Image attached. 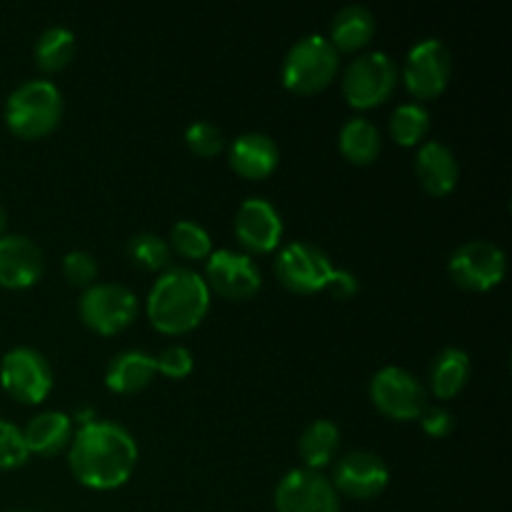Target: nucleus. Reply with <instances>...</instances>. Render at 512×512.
<instances>
[{"instance_id":"22","label":"nucleus","mask_w":512,"mask_h":512,"mask_svg":"<svg viewBox=\"0 0 512 512\" xmlns=\"http://www.w3.org/2000/svg\"><path fill=\"white\" fill-rule=\"evenodd\" d=\"M470 355L463 348H445L430 365V393L438 400H453L470 380Z\"/></svg>"},{"instance_id":"2","label":"nucleus","mask_w":512,"mask_h":512,"mask_svg":"<svg viewBox=\"0 0 512 512\" xmlns=\"http://www.w3.org/2000/svg\"><path fill=\"white\" fill-rule=\"evenodd\" d=\"M213 293L203 275L190 268H168L158 275L145 300L150 325L163 335H188L208 318Z\"/></svg>"},{"instance_id":"18","label":"nucleus","mask_w":512,"mask_h":512,"mask_svg":"<svg viewBox=\"0 0 512 512\" xmlns=\"http://www.w3.org/2000/svg\"><path fill=\"white\" fill-rule=\"evenodd\" d=\"M415 175L425 193L433 198H445L453 193L460 180V163L453 148L443 140H425L415 155Z\"/></svg>"},{"instance_id":"26","label":"nucleus","mask_w":512,"mask_h":512,"mask_svg":"<svg viewBox=\"0 0 512 512\" xmlns=\"http://www.w3.org/2000/svg\"><path fill=\"white\" fill-rule=\"evenodd\" d=\"M430 133V110L423 103H403L390 115V135L400 148L423 145Z\"/></svg>"},{"instance_id":"35","label":"nucleus","mask_w":512,"mask_h":512,"mask_svg":"<svg viewBox=\"0 0 512 512\" xmlns=\"http://www.w3.org/2000/svg\"><path fill=\"white\" fill-rule=\"evenodd\" d=\"M5 230H8V210H5L3 203H0V238L5 235Z\"/></svg>"},{"instance_id":"29","label":"nucleus","mask_w":512,"mask_h":512,"mask_svg":"<svg viewBox=\"0 0 512 512\" xmlns=\"http://www.w3.org/2000/svg\"><path fill=\"white\" fill-rule=\"evenodd\" d=\"M185 145L198 158H213L225 148V135L215 123L198 120V123L185 128Z\"/></svg>"},{"instance_id":"36","label":"nucleus","mask_w":512,"mask_h":512,"mask_svg":"<svg viewBox=\"0 0 512 512\" xmlns=\"http://www.w3.org/2000/svg\"><path fill=\"white\" fill-rule=\"evenodd\" d=\"M15 512H25V510H15Z\"/></svg>"},{"instance_id":"11","label":"nucleus","mask_w":512,"mask_h":512,"mask_svg":"<svg viewBox=\"0 0 512 512\" xmlns=\"http://www.w3.org/2000/svg\"><path fill=\"white\" fill-rule=\"evenodd\" d=\"M335 265L323 248L305 240H293L275 258V278L295 295L323 293Z\"/></svg>"},{"instance_id":"15","label":"nucleus","mask_w":512,"mask_h":512,"mask_svg":"<svg viewBox=\"0 0 512 512\" xmlns=\"http://www.w3.org/2000/svg\"><path fill=\"white\" fill-rule=\"evenodd\" d=\"M333 488L338 495L353 500H375L385 493L390 483V470L385 460L373 450H350L335 463Z\"/></svg>"},{"instance_id":"12","label":"nucleus","mask_w":512,"mask_h":512,"mask_svg":"<svg viewBox=\"0 0 512 512\" xmlns=\"http://www.w3.org/2000/svg\"><path fill=\"white\" fill-rule=\"evenodd\" d=\"M205 285L225 300H250L263 288V273L248 253L220 248L205 260Z\"/></svg>"},{"instance_id":"17","label":"nucleus","mask_w":512,"mask_h":512,"mask_svg":"<svg viewBox=\"0 0 512 512\" xmlns=\"http://www.w3.org/2000/svg\"><path fill=\"white\" fill-rule=\"evenodd\" d=\"M228 163L235 175L245 180H265L278 170L280 148L270 135L243 133L230 143Z\"/></svg>"},{"instance_id":"4","label":"nucleus","mask_w":512,"mask_h":512,"mask_svg":"<svg viewBox=\"0 0 512 512\" xmlns=\"http://www.w3.org/2000/svg\"><path fill=\"white\" fill-rule=\"evenodd\" d=\"M340 68V53L325 35H305L285 53L280 80L295 95H315L328 88Z\"/></svg>"},{"instance_id":"24","label":"nucleus","mask_w":512,"mask_h":512,"mask_svg":"<svg viewBox=\"0 0 512 512\" xmlns=\"http://www.w3.org/2000/svg\"><path fill=\"white\" fill-rule=\"evenodd\" d=\"M338 148L348 163L353 165H370L378 160L380 148H383V138L380 130L373 120L363 118H350L348 123L340 128L338 133Z\"/></svg>"},{"instance_id":"6","label":"nucleus","mask_w":512,"mask_h":512,"mask_svg":"<svg viewBox=\"0 0 512 512\" xmlns=\"http://www.w3.org/2000/svg\"><path fill=\"white\" fill-rule=\"evenodd\" d=\"M140 313L138 295L120 283H93L78 298V315L98 335H118L135 323Z\"/></svg>"},{"instance_id":"27","label":"nucleus","mask_w":512,"mask_h":512,"mask_svg":"<svg viewBox=\"0 0 512 512\" xmlns=\"http://www.w3.org/2000/svg\"><path fill=\"white\" fill-rule=\"evenodd\" d=\"M170 253L185 260H208L213 253V238L208 230L195 220H178L170 230Z\"/></svg>"},{"instance_id":"31","label":"nucleus","mask_w":512,"mask_h":512,"mask_svg":"<svg viewBox=\"0 0 512 512\" xmlns=\"http://www.w3.org/2000/svg\"><path fill=\"white\" fill-rule=\"evenodd\" d=\"M193 368H195V358L185 345L173 343L155 355V370H158V375H165V378L170 380L188 378V375L193 373Z\"/></svg>"},{"instance_id":"34","label":"nucleus","mask_w":512,"mask_h":512,"mask_svg":"<svg viewBox=\"0 0 512 512\" xmlns=\"http://www.w3.org/2000/svg\"><path fill=\"white\" fill-rule=\"evenodd\" d=\"M358 290H360V283L358 278H355V273H350V270H343V268H335L323 293H330L335 300H348L353 298V295H358Z\"/></svg>"},{"instance_id":"33","label":"nucleus","mask_w":512,"mask_h":512,"mask_svg":"<svg viewBox=\"0 0 512 512\" xmlns=\"http://www.w3.org/2000/svg\"><path fill=\"white\" fill-rule=\"evenodd\" d=\"M418 423L425 435L438 440L448 438V435L455 430L453 413H450L448 408H443V405H428V408L423 410V415L418 418Z\"/></svg>"},{"instance_id":"14","label":"nucleus","mask_w":512,"mask_h":512,"mask_svg":"<svg viewBox=\"0 0 512 512\" xmlns=\"http://www.w3.org/2000/svg\"><path fill=\"white\" fill-rule=\"evenodd\" d=\"M233 233L240 248L253 255H270L283 240L285 225L278 208L265 198H245L233 218Z\"/></svg>"},{"instance_id":"5","label":"nucleus","mask_w":512,"mask_h":512,"mask_svg":"<svg viewBox=\"0 0 512 512\" xmlns=\"http://www.w3.org/2000/svg\"><path fill=\"white\" fill-rule=\"evenodd\" d=\"M398 85V65L383 50H368L350 60L340 90L350 108L370 110L383 105Z\"/></svg>"},{"instance_id":"21","label":"nucleus","mask_w":512,"mask_h":512,"mask_svg":"<svg viewBox=\"0 0 512 512\" xmlns=\"http://www.w3.org/2000/svg\"><path fill=\"white\" fill-rule=\"evenodd\" d=\"M375 35V15L365 5H345L330 20V33L325 38L330 40L338 53H358L373 40Z\"/></svg>"},{"instance_id":"1","label":"nucleus","mask_w":512,"mask_h":512,"mask_svg":"<svg viewBox=\"0 0 512 512\" xmlns=\"http://www.w3.org/2000/svg\"><path fill=\"white\" fill-rule=\"evenodd\" d=\"M140 450L128 428L110 420H90L68 445V468L90 490H118L133 478Z\"/></svg>"},{"instance_id":"7","label":"nucleus","mask_w":512,"mask_h":512,"mask_svg":"<svg viewBox=\"0 0 512 512\" xmlns=\"http://www.w3.org/2000/svg\"><path fill=\"white\" fill-rule=\"evenodd\" d=\"M370 400L375 410L395 423L418 420L428 408V390L410 370L385 365L370 380Z\"/></svg>"},{"instance_id":"9","label":"nucleus","mask_w":512,"mask_h":512,"mask_svg":"<svg viewBox=\"0 0 512 512\" xmlns=\"http://www.w3.org/2000/svg\"><path fill=\"white\" fill-rule=\"evenodd\" d=\"M0 385L23 405H40L53 390V368L40 350L20 345L0 360Z\"/></svg>"},{"instance_id":"25","label":"nucleus","mask_w":512,"mask_h":512,"mask_svg":"<svg viewBox=\"0 0 512 512\" xmlns=\"http://www.w3.org/2000/svg\"><path fill=\"white\" fill-rule=\"evenodd\" d=\"M75 58V33L65 25H50L35 40V63L45 73H60Z\"/></svg>"},{"instance_id":"28","label":"nucleus","mask_w":512,"mask_h":512,"mask_svg":"<svg viewBox=\"0 0 512 512\" xmlns=\"http://www.w3.org/2000/svg\"><path fill=\"white\" fill-rule=\"evenodd\" d=\"M128 260L148 273H163L170 268V245L168 240L155 233H138L128 240Z\"/></svg>"},{"instance_id":"8","label":"nucleus","mask_w":512,"mask_h":512,"mask_svg":"<svg viewBox=\"0 0 512 512\" xmlns=\"http://www.w3.org/2000/svg\"><path fill=\"white\" fill-rule=\"evenodd\" d=\"M448 273L458 288L470 293H488L503 283L508 273V258L505 250L490 240H468L453 250Z\"/></svg>"},{"instance_id":"32","label":"nucleus","mask_w":512,"mask_h":512,"mask_svg":"<svg viewBox=\"0 0 512 512\" xmlns=\"http://www.w3.org/2000/svg\"><path fill=\"white\" fill-rule=\"evenodd\" d=\"M63 278L73 288H90L98 278V260L88 250H70L63 258Z\"/></svg>"},{"instance_id":"20","label":"nucleus","mask_w":512,"mask_h":512,"mask_svg":"<svg viewBox=\"0 0 512 512\" xmlns=\"http://www.w3.org/2000/svg\"><path fill=\"white\" fill-rule=\"evenodd\" d=\"M155 375H158L155 355L130 348L115 355L108 363V368H105V388L118 395H135L148 388Z\"/></svg>"},{"instance_id":"10","label":"nucleus","mask_w":512,"mask_h":512,"mask_svg":"<svg viewBox=\"0 0 512 512\" xmlns=\"http://www.w3.org/2000/svg\"><path fill=\"white\" fill-rule=\"evenodd\" d=\"M453 75V55L440 38H423L408 50L403 83L415 100H435L445 93Z\"/></svg>"},{"instance_id":"3","label":"nucleus","mask_w":512,"mask_h":512,"mask_svg":"<svg viewBox=\"0 0 512 512\" xmlns=\"http://www.w3.org/2000/svg\"><path fill=\"white\" fill-rule=\"evenodd\" d=\"M5 125L20 140H40L63 120V93L53 80H25L5 100Z\"/></svg>"},{"instance_id":"30","label":"nucleus","mask_w":512,"mask_h":512,"mask_svg":"<svg viewBox=\"0 0 512 512\" xmlns=\"http://www.w3.org/2000/svg\"><path fill=\"white\" fill-rule=\"evenodd\" d=\"M30 460L23 428L10 420H0V470H18Z\"/></svg>"},{"instance_id":"19","label":"nucleus","mask_w":512,"mask_h":512,"mask_svg":"<svg viewBox=\"0 0 512 512\" xmlns=\"http://www.w3.org/2000/svg\"><path fill=\"white\" fill-rule=\"evenodd\" d=\"M73 435V418L68 413H63V410H45V413H38L23 428V440L28 445V453L40 455V458L63 453L70 445V440H73Z\"/></svg>"},{"instance_id":"13","label":"nucleus","mask_w":512,"mask_h":512,"mask_svg":"<svg viewBox=\"0 0 512 512\" xmlns=\"http://www.w3.org/2000/svg\"><path fill=\"white\" fill-rule=\"evenodd\" d=\"M273 505L275 512H340V495L323 473L295 468L275 485Z\"/></svg>"},{"instance_id":"23","label":"nucleus","mask_w":512,"mask_h":512,"mask_svg":"<svg viewBox=\"0 0 512 512\" xmlns=\"http://www.w3.org/2000/svg\"><path fill=\"white\" fill-rule=\"evenodd\" d=\"M340 448V428L333 420H313L308 428L303 430L298 440V455L303 460V468L318 470L323 473V468H328L335 460Z\"/></svg>"},{"instance_id":"16","label":"nucleus","mask_w":512,"mask_h":512,"mask_svg":"<svg viewBox=\"0 0 512 512\" xmlns=\"http://www.w3.org/2000/svg\"><path fill=\"white\" fill-rule=\"evenodd\" d=\"M45 273V255L28 235L5 233L0 238V288H33Z\"/></svg>"}]
</instances>
